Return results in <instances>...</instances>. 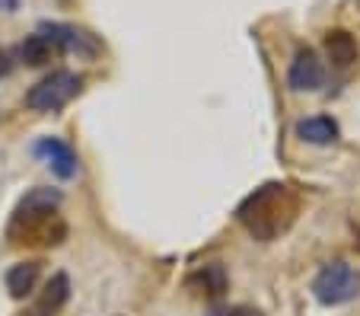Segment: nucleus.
Returning <instances> with one entry per match:
<instances>
[{"label":"nucleus","mask_w":360,"mask_h":316,"mask_svg":"<svg viewBox=\"0 0 360 316\" xmlns=\"http://www.w3.org/2000/svg\"><path fill=\"white\" fill-rule=\"evenodd\" d=\"M300 211V198L284 182H265L236 208V220L245 234L259 243H274L281 234L293 227Z\"/></svg>","instance_id":"obj_1"},{"label":"nucleus","mask_w":360,"mask_h":316,"mask_svg":"<svg viewBox=\"0 0 360 316\" xmlns=\"http://www.w3.org/2000/svg\"><path fill=\"white\" fill-rule=\"evenodd\" d=\"M68 297H70V278L64 275V272H58V275H51V282L41 288L39 301L29 310H22L20 316H58L64 310V303H68Z\"/></svg>","instance_id":"obj_8"},{"label":"nucleus","mask_w":360,"mask_h":316,"mask_svg":"<svg viewBox=\"0 0 360 316\" xmlns=\"http://www.w3.org/2000/svg\"><path fill=\"white\" fill-rule=\"evenodd\" d=\"M220 316H262V310H255V307H230V310H224Z\"/></svg>","instance_id":"obj_14"},{"label":"nucleus","mask_w":360,"mask_h":316,"mask_svg":"<svg viewBox=\"0 0 360 316\" xmlns=\"http://www.w3.org/2000/svg\"><path fill=\"white\" fill-rule=\"evenodd\" d=\"M61 192L58 189H32L20 198L7 240L13 246H58L68 236V224L58 217Z\"/></svg>","instance_id":"obj_2"},{"label":"nucleus","mask_w":360,"mask_h":316,"mask_svg":"<svg viewBox=\"0 0 360 316\" xmlns=\"http://www.w3.org/2000/svg\"><path fill=\"white\" fill-rule=\"evenodd\" d=\"M39 32H45L48 39L55 42L58 51H70V55H80V58H96L102 51L96 35H89L86 29L68 26V23H41Z\"/></svg>","instance_id":"obj_5"},{"label":"nucleus","mask_w":360,"mask_h":316,"mask_svg":"<svg viewBox=\"0 0 360 316\" xmlns=\"http://www.w3.org/2000/svg\"><path fill=\"white\" fill-rule=\"evenodd\" d=\"M20 55L29 68H41V64H48L58 55V45L48 39L45 32H32V35H26V42L20 45Z\"/></svg>","instance_id":"obj_13"},{"label":"nucleus","mask_w":360,"mask_h":316,"mask_svg":"<svg viewBox=\"0 0 360 316\" xmlns=\"http://www.w3.org/2000/svg\"><path fill=\"white\" fill-rule=\"evenodd\" d=\"M287 83L297 93H313L326 83V70H322V61L316 58L313 49H300L290 61V70H287Z\"/></svg>","instance_id":"obj_6"},{"label":"nucleus","mask_w":360,"mask_h":316,"mask_svg":"<svg viewBox=\"0 0 360 316\" xmlns=\"http://www.w3.org/2000/svg\"><path fill=\"white\" fill-rule=\"evenodd\" d=\"M297 138L306 141V144H335L338 141V122L332 115H313V118H303L297 122Z\"/></svg>","instance_id":"obj_11"},{"label":"nucleus","mask_w":360,"mask_h":316,"mask_svg":"<svg viewBox=\"0 0 360 316\" xmlns=\"http://www.w3.org/2000/svg\"><path fill=\"white\" fill-rule=\"evenodd\" d=\"M80 89H83V77L70 74V70H51L26 93V106L35 112H58L74 96H80Z\"/></svg>","instance_id":"obj_3"},{"label":"nucleus","mask_w":360,"mask_h":316,"mask_svg":"<svg viewBox=\"0 0 360 316\" xmlns=\"http://www.w3.org/2000/svg\"><path fill=\"white\" fill-rule=\"evenodd\" d=\"M10 70H13V61H10V51L0 49V77H7Z\"/></svg>","instance_id":"obj_15"},{"label":"nucleus","mask_w":360,"mask_h":316,"mask_svg":"<svg viewBox=\"0 0 360 316\" xmlns=\"http://www.w3.org/2000/svg\"><path fill=\"white\" fill-rule=\"evenodd\" d=\"M0 7H7V10H16V0H0Z\"/></svg>","instance_id":"obj_16"},{"label":"nucleus","mask_w":360,"mask_h":316,"mask_svg":"<svg viewBox=\"0 0 360 316\" xmlns=\"http://www.w3.org/2000/svg\"><path fill=\"white\" fill-rule=\"evenodd\" d=\"M35 157L45 160V163L51 166V172L61 179H74L77 166H80L77 153L70 151V144H64L61 138H41L39 144H35Z\"/></svg>","instance_id":"obj_7"},{"label":"nucleus","mask_w":360,"mask_h":316,"mask_svg":"<svg viewBox=\"0 0 360 316\" xmlns=\"http://www.w3.org/2000/svg\"><path fill=\"white\" fill-rule=\"evenodd\" d=\"M39 275H41V265H39V262H20V265H13L7 272V291H10V297H16V301L29 297L35 291V284H39Z\"/></svg>","instance_id":"obj_12"},{"label":"nucleus","mask_w":360,"mask_h":316,"mask_svg":"<svg viewBox=\"0 0 360 316\" xmlns=\"http://www.w3.org/2000/svg\"><path fill=\"white\" fill-rule=\"evenodd\" d=\"M188 291H195L198 297H204V301H220V297L226 294V272L220 262H211V265L198 268L195 275H188Z\"/></svg>","instance_id":"obj_9"},{"label":"nucleus","mask_w":360,"mask_h":316,"mask_svg":"<svg viewBox=\"0 0 360 316\" xmlns=\"http://www.w3.org/2000/svg\"><path fill=\"white\" fill-rule=\"evenodd\" d=\"M313 294L322 307H341V303L360 297V272L347 262H332L316 275Z\"/></svg>","instance_id":"obj_4"},{"label":"nucleus","mask_w":360,"mask_h":316,"mask_svg":"<svg viewBox=\"0 0 360 316\" xmlns=\"http://www.w3.org/2000/svg\"><path fill=\"white\" fill-rule=\"evenodd\" d=\"M322 45H326V58L332 61V68H338V70H347L360 55L357 39H354L347 29H328Z\"/></svg>","instance_id":"obj_10"}]
</instances>
